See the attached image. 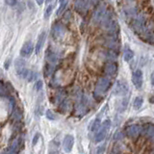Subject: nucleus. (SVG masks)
<instances>
[{
  "label": "nucleus",
  "mask_w": 154,
  "mask_h": 154,
  "mask_svg": "<svg viewBox=\"0 0 154 154\" xmlns=\"http://www.w3.org/2000/svg\"><path fill=\"white\" fill-rule=\"evenodd\" d=\"M149 101H150L151 103H154V95L152 96V97H150V98H149Z\"/></svg>",
  "instance_id": "36"
},
{
  "label": "nucleus",
  "mask_w": 154,
  "mask_h": 154,
  "mask_svg": "<svg viewBox=\"0 0 154 154\" xmlns=\"http://www.w3.org/2000/svg\"><path fill=\"white\" fill-rule=\"evenodd\" d=\"M125 134H126L129 138H132V139L137 138L142 134V126L139 124L129 125V126L125 128Z\"/></svg>",
  "instance_id": "4"
},
{
  "label": "nucleus",
  "mask_w": 154,
  "mask_h": 154,
  "mask_svg": "<svg viewBox=\"0 0 154 154\" xmlns=\"http://www.w3.org/2000/svg\"><path fill=\"white\" fill-rule=\"evenodd\" d=\"M128 91V86L127 84L125 83L123 81H118L116 83L115 87H114V91H113V94L115 95H125L126 93Z\"/></svg>",
  "instance_id": "5"
},
{
  "label": "nucleus",
  "mask_w": 154,
  "mask_h": 154,
  "mask_svg": "<svg viewBox=\"0 0 154 154\" xmlns=\"http://www.w3.org/2000/svg\"><path fill=\"white\" fill-rule=\"evenodd\" d=\"M14 66H16L17 70L19 69H22V67H24V66H25V61H24V60H21V59H17Z\"/></svg>",
  "instance_id": "21"
},
{
  "label": "nucleus",
  "mask_w": 154,
  "mask_h": 154,
  "mask_svg": "<svg viewBox=\"0 0 154 154\" xmlns=\"http://www.w3.org/2000/svg\"><path fill=\"white\" fill-rule=\"evenodd\" d=\"M143 100L142 97H136V98H135L133 106H134L135 109L138 110V109H140L143 106Z\"/></svg>",
  "instance_id": "19"
},
{
  "label": "nucleus",
  "mask_w": 154,
  "mask_h": 154,
  "mask_svg": "<svg viewBox=\"0 0 154 154\" xmlns=\"http://www.w3.org/2000/svg\"><path fill=\"white\" fill-rule=\"evenodd\" d=\"M42 87V81H38L36 83V91H40Z\"/></svg>",
  "instance_id": "29"
},
{
  "label": "nucleus",
  "mask_w": 154,
  "mask_h": 154,
  "mask_svg": "<svg viewBox=\"0 0 154 154\" xmlns=\"http://www.w3.org/2000/svg\"><path fill=\"white\" fill-rule=\"evenodd\" d=\"M65 33H66V27L63 25V24L57 23L52 28V36L54 38H56V40L61 38L65 35Z\"/></svg>",
  "instance_id": "8"
},
{
  "label": "nucleus",
  "mask_w": 154,
  "mask_h": 154,
  "mask_svg": "<svg viewBox=\"0 0 154 154\" xmlns=\"http://www.w3.org/2000/svg\"><path fill=\"white\" fill-rule=\"evenodd\" d=\"M43 1H45V0H36V2H37L38 5H42V4H43Z\"/></svg>",
  "instance_id": "35"
},
{
  "label": "nucleus",
  "mask_w": 154,
  "mask_h": 154,
  "mask_svg": "<svg viewBox=\"0 0 154 154\" xmlns=\"http://www.w3.org/2000/svg\"><path fill=\"white\" fill-rule=\"evenodd\" d=\"M36 78H37V73H36V72L29 70V73H28V75L26 77V80L29 81V82H31L33 80H35Z\"/></svg>",
  "instance_id": "23"
},
{
  "label": "nucleus",
  "mask_w": 154,
  "mask_h": 154,
  "mask_svg": "<svg viewBox=\"0 0 154 154\" xmlns=\"http://www.w3.org/2000/svg\"><path fill=\"white\" fill-rule=\"evenodd\" d=\"M118 71V65L113 61H110L104 66V73L107 76H113Z\"/></svg>",
  "instance_id": "10"
},
{
  "label": "nucleus",
  "mask_w": 154,
  "mask_h": 154,
  "mask_svg": "<svg viewBox=\"0 0 154 154\" xmlns=\"http://www.w3.org/2000/svg\"><path fill=\"white\" fill-rule=\"evenodd\" d=\"M18 148H19V141H17V142H14V144L11 146V149H10V152H17L18 151Z\"/></svg>",
  "instance_id": "25"
},
{
  "label": "nucleus",
  "mask_w": 154,
  "mask_h": 154,
  "mask_svg": "<svg viewBox=\"0 0 154 154\" xmlns=\"http://www.w3.org/2000/svg\"><path fill=\"white\" fill-rule=\"evenodd\" d=\"M88 7L86 0H75L74 1V8L76 10V12H78L79 14H84Z\"/></svg>",
  "instance_id": "13"
},
{
  "label": "nucleus",
  "mask_w": 154,
  "mask_h": 154,
  "mask_svg": "<svg viewBox=\"0 0 154 154\" xmlns=\"http://www.w3.org/2000/svg\"><path fill=\"white\" fill-rule=\"evenodd\" d=\"M74 143V138L71 135H66L63 142V147L66 152H70Z\"/></svg>",
  "instance_id": "12"
},
{
  "label": "nucleus",
  "mask_w": 154,
  "mask_h": 154,
  "mask_svg": "<svg viewBox=\"0 0 154 154\" xmlns=\"http://www.w3.org/2000/svg\"><path fill=\"white\" fill-rule=\"evenodd\" d=\"M110 36H111L110 38H106L105 45L107 46L110 50L118 52L119 49V42L118 41V38H116V36H112V35H110Z\"/></svg>",
  "instance_id": "7"
},
{
  "label": "nucleus",
  "mask_w": 154,
  "mask_h": 154,
  "mask_svg": "<svg viewBox=\"0 0 154 154\" xmlns=\"http://www.w3.org/2000/svg\"><path fill=\"white\" fill-rule=\"evenodd\" d=\"M60 3L61 4L59 6V9H58V11H57V14H60L65 10V8L66 7V5H67V0H64V1H61Z\"/></svg>",
  "instance_id": "22"
},
{
  "label": "nucleus",
  "mask_w": 154,
  "mask_h": 154,
  "mask_svg": "<svg viewBox=\"0 0 154 154\" xmlns=\"http://www.w3.org/2000/svg\"><path fill=\"white\" fill-rule=\"evenodd\" d=\"M142 134L149 141L154 143V124L147 123L144 126H142Z\"/></svg>",
  "instance_id": "6"
},
{
  "label": "nucleus",
  "mask_w": 154,
  "mask_h": 154,
  "mask_svg": "<svg viewBox=\"0 0 154 154\" xmlns=\"http://www.w3.org/2000/svg\"><path fill=\"white\" fill-rule=\"evenodd\" d=\"M110 126H111V122L108 119L105 120V122L102 123V125H100V127L97 129V131H96V134L94 136V141L96 143H99L105 139L106 134H107Z\"/></svg>",
  "instance_id": "3"
},
{
  "label": "nucleus",
  "mask_w": 154,
  "mask_h": 154,
  "mask_svg": "<svg viewBox=\"0 0 154 154\" xmlns=\"http://www.w3.org/2000/svg\"><path fill=\"white\" fill-rule=\"evenodd\" d=\"M69 101L67 100V99H65L63 102L60 104V110H61V112H66V111L67 110V107H69Z\"/></svg>",
  "instance_id": "20"
},
{
  "label": "nucleus",
  "mask_w": 154,
  "mask_h": 154,
  "mask_svg": "<svg viewBox=\"0 0 154 154\" xmlns=\"http://www.w3.org/2000/svg\"><path fill=\"white\" fill-rule=\"evenodd\" d=\"M146 17H144L143 14H137V17L133 19L132 28L135 32L141 35V34L143 33L144 30H146Z\"/></svg>",
  "instance_id": "2"
},
{
  "label": "nucleus",
  "mask_w": 154,
  "mask_h": 154,
  "mask_svg": "<svg viewBox=\"0 0 154 154\" xmlns=\"http://www.w3.org/2000/svg\"><path fill=\"white\" fill-rule=\"evenodd\" d=\"M38 138H40V134H36V135H35V137H34V139H33V143H32L33 146H35V144L38 143Z\"/></svg>",
  "instance_id": "30"
},
{
  "label": "nucleus",
  "mask_w": 154,
  "mask_h": 154,
  "mask_svg": "<svg viewBox=\"0 0 154 154\" xmlns=\"http://www.w3.org/2000/svg\"><path fill=\"white\" fill-rule=\"evenodd\" d=\"M52 11H53V5H49L46 10H45V18L47 19L48 17H49L51 16V14H52Z\"/></svg>",
  "instance_id": "24"
},
{
  "label": "nucleus",
  "mask_w": 154,
  "mask_h": 154,
  "mask_svg": "<svg viewBox=\"0 0 154 154\" xmlns=\"http://www.w3.org/2000/svg\"><path fill=\"white\" fill-rule=\"evenodd\" d=\"M45 37H46L45 32L41 33V35L38 36V42H37L36 48H35V52H36V54H38V53H40V51L42 50V48L43 45H45Z\"/></svg>",
  "instance_id": "15"
},
{
  "label": "nucleus",
  "mask_w": 154,
  "mask_h": 154,
  "mask_svg": "<svg viewBox=\"0 0 154 154\" xmlns=\"http://www.w3.org/2000/svg\"><path fill=\"white\" fill-rule=\"evenodd\" d=\"M111 85V81L107 77H102L98 80V82L96 83L95 89H94V96L95 97L101 98L103 97V95L107 93V91L110 89Z\"/></svg>",
  "instance_id": "1"
},
{
  "label": "nucleus",
  "mask_w": 154,
  "mask_h": 154,
  "mask_svg": "<svg viewBox=\"0 0 154 154\" xmlns=\"http://www.w3.org/2000/svg\"><path fill=\"white\" fill-rule=\"evenodd\" d=\"M34 50V45L31 42H27L23 45L21 50H20V56L23 58H28L33 53Z\"/></svg>",
  "instance_id": "11"
},
{
  "label": "nucleus",
  "mask_w": 154,
  "mask_h": 154,
  "mask_svg": "<svg viewBox=\"0 0 154 154\" xmlns=\"http://www.w3.org/2000/svg\"><path fill=\"white\" fill-rule=\"evenodd\" d=\"M134 56V53L131 49H129V48H126V49L124 50L123 52V58H124V60L126 61V62H129L130 60L132 59Z\"/></svg>",
  "instance_id": "17"
},
{
  "label": "nucleus",
  "mask_w": 154,
  "mask_h": 154,
  "mask_svg": "<svg viewBox=\"0 0 154 154\" xmlns=\"http://www.w3.org/2000/svg\"><path fill=\"white\" fill-rule=\"evenodd\" d=\"M127 99H123L122 102H120V105H119V112H123V111L126 109V106H127Z\"/></svg>",
  "instance_id": "26"
},
{
  "label": "nucleus",
  "mask_w": 154,
  "mask_h": 154,
  "mask_svg": "<svg viewBox=\"0 0 154 154\" xmlns=\"http://www.w3.org/2000/svg\"><path fill=\"white\" fill-rule=\"evenodd\" d=\"M100 127V119H94L93 123H91V130L93 132H95V131H97V129Z\"/></svg>",
  "instance_id": "18"
},
{
  "label": "nucleus",
  "mask_w": 154,
  "mask_h": 154,
  "mask_svg": "<svg viewBox=\"0 0 154 154\" xmlns=\"http://www.w3.org/2000/svg\"><path fill=\"white\" fill-rule=\"evenodd\" d=\"M7 4L9 5H11V6H13V5H14L17 2V0H7Z\"/></svg>",
  "instance_id": "32"
},
{
  "label": "nucleus",
  "mask_w": 154,
  "mask_h": 154,
  "mask_svg": "<svg viewBox=\"0 0 154 154\" xmlns=\"http://www.w3.org/2000/svg\"><path fill=\"white\" fill-rule=\"evenodd\" d=\"M45 59H46V62L48 63V64L50 65H53L54 66L56 64L57 62V56L55 55L54 52H50V51H47L46 52V56H45Z\"/></svg>",
  "instance_id": "16"
},
{
  "label": "nucleus",
  "mask_w": 154,
  "mask_h": 154,
  "mask_svg": "<svg viewBox=\"0 0 154 154\" xmlns=\"http://www.w3.org/2000/svg\"><path fill=\"white\" fill-rule=\"evenodd\" d=\"M122 138H123V133L120 132V131H118L114 135V139L115 140H122Z\"/></svg>",
  "instance_id": "28"
},
{
  "label": "nucleus",
  "mask_w": 154,
  "mask_h": 154,
  "mask_svg": "<svg viewBox=\"0 0 154 154\" xmlns=\"http://www.w3.org/2000/svg\"><path fill=\"white\" fill-rule=\"evenodd\" d=\"M106 12V9L104 6H100L97 8V10L94 12V16H93V20L94 23H99L101 18H102V17L104 16V14Z\"/></svg>",
  "instance_id": "14"
},
{
  "label": "nucleus",
  "mask_w": 154,
  "mask_h": 154,
  "mask_svg": "<svg viewBox=\"0 0 154 154\" xmlns=\"http://www.w3.org/2000/svg\"><path fill=\"white\" fill-rule=\"evenodd\" d=\"M5 93H6V91H5L4 86L1 83H0V95H4Z\"/></svg>",
  "instance_id": "31"
},
{
  "label": "nucleus",
  "mask_w": 154,
  "mask_h": 154,
  "mask_svg": "<svg viewBox=\"0 0 154 154\" xmlns=\"http://www.w3.org/2000/svg\"><path fill=\"white\" fill-rule=\"evenodd\" d=\"M89 3L91 6H95V5L98 3V0H89Z\"/></svg>",
  "instance_id": "33"
},
{
  "label": "nucleus",
  "mask_w": 154,
  "mask_h": 154,
  "mask_svg": "<svg viewBox=\"0 0 154 154\" xmlns=\"http://www.w3.org/2000/svg\"><path fill=\"white\" fill-rule=\"evenodd\" d=\"M127 1H135V0H127Z\"/></svg>",
  "instance_id": "38"
},
{
  "label": "nucleus",
  "mask_w": 154,
  "mask_h": 154,
  "mask_svg": "<svg viewBox=\"0 0 154 154\" xmlns=\"http://www.w3.org/2000/svg\"><path fill=\"white\" fill-rule=\"evenodd\" d=\"M132 81L136 89L140 90L143 87V72L141 69H137L132 75Z\"/></svg>",
  "instance_id": "9"
},
{
  "label": "nucleus",
  "mask_w": 154,
  "mask_h": 154,
  "mask_svg": "<svg viewBox=\"0 0 154 154\" xmlns=\"http://www.w3.org/2000/svg\"><path fill=\"white\" fill-rule=\"evenodd\" d=\"M150 80H151V84H152V86L154 87V71L152 72V74H151V78H150Z\"/></svg>",
  "instance_id": "34"
},
{
  "label": "nucleus",
  "mask_w": 154,
  "mask_h": 154,
  "mask_svg": "<svg viewBox=\"0 0 154 154\" xmlns=\"http://www.w3.org/2000/svg\"><path fill=\"white\" fill-rule=\"evenodd\" d=\"M46 117H47V119H52V120H54V119H56L54 113H53L51 110H47V111H46Z\"/></svg>",
  "instance_id": "27"
},
{
  "label": "nucleus",
  "mask_w": 154,
  "mask_h": 154,
  "mask_svg": "<svg viewBox=\"0 0 154 154\" xmlns=\"http://www.w3.org/2000/svg\"><path fill=\"white\" fill-rule=\"evenodd\" d=\"M53 1V0H45V2L48 4V3H50V2H52Z\"/></svg>",
  "instance_id": "37"
}]
</instances>
